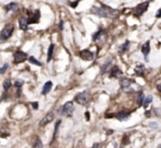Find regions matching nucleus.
Returning a JSON list of instances; mask_svg holds the SVG:
<instances>
[{
    "mask_svg": "<svg viewBox=\"0 0 161 148\" xmlns=\"http://www.w3.org/2000/svg\"><path fill=\"white\" fill-rule=\"evenodd\" d=\"M90 12L98 17H103V18H116L119 13V10L112 9L110 7L102 6V7H92L90 9Z\"/></svg>",
    "mask_w": 161,
    "mask_h": 148,
    "instance_id": "1",
    "label": "nucleus"
},
{
    "mask_svg": "<svg viewBox=\"0 0 161 148\" xmlns=\"http://www.w3.org/2000/svg\"><path fill=\"white\" fill-rule=\"evenodd\" d=\"M13 31H14V25L12 23H8V24L5 25V27L0 32V39H1V41H7L12 35Z\"/></svg>",
    "mask_w": 161,
    "mask_h": 148,
    "instance_id": "2",
    "label": "nucleus"
},
{
    "mask_svg": "<svg viewBox=\"0 0 161 148\" xmlns=\"http://www.w3.org/2000/svg\"><path fill=\"white\" fill-rule=\"evenodd\" d=\"M27 13V23L29 24H32V23H37V22L40 21V17H41V13H40V10H27L26 11Z\"/></svg>",
    "mask_w": 161,
    "mask_h": 148,
    "instance_id": "3",
    "label": "nucleus"
},
{
    "mask_svg": "<svg viewBox=\"0 0 161 148\" xmlns=\"http://www.w3.org/2000/svg\"><path fill=\"white\" fill-rule=\"evenodd\" d=\"M135 83L133 80L128 78H122L121 79V86H122V89L125 91V92H135L133 89H132V85Z\"/></svg>",
    "mask_w": 161,
    "mask_h": 148,
    "instance_id": "4",
    "label": "nucleus"
},
{
    "mask_svg": "<svg viewBox=\"0 0 161 148\" xmlns=\"http://www.w3.org/2000/svg\"><path fill=\"white\" fill-rule=\"evenodd\" d=\"M148 7H149V1L139 3V5L136 7V9H135V17L138 18V17H140V15H143L144 13L147 11Z\"/></svg>",
    "mask_w": 161,
    "mask_h": 148,
    "instance_id": "5",
    "label": "nucleus"
},
{
    "mask_svg": "<svg viewBox=\"0 0 161 148\" xmlns=\"http://www.w3.org/2000/svg\"><path fill=\"white\" fill-rule=\"evenodd\" d=\"M73 110H75L73 103L71 102V101H69V102H66V103H65L64 106L61 108V113H60V114L66 115V116H70V115L73 114Z\"/></svg>",
    "mask_w": 161,
    "mask_h": 148,
    "instance_id": "6",
    "label": "nucleus"
},
{
    "mask_svg": "<svg viewBox=\"0 0 161 148\" xmlns=\"http://www.w3.org/2000/svg\"><path fill=\"white\" fill-rule=\"evenodd\" d=\"M77 103H79V104H82V105H85V103L89 101V93L87 91H83V92H80L76 96L75 98Z\"/></svg>",
    "mask_w": 161,
    "mask_h": 148,
    "instance_id": "7",
    "label": "nucleus"
},
{
    "mask_svg": "<svg viewBox=\"0 0 161 148\" xmlns=\"http://www.w3.org/2000/svg\"><path fill=\"white\" fill-rule=\"evenodd\" d=\"M13 59H14V63L15 64H20V63H23L27 59V55L25 54L24 52L22 51H17L13 55Z\"/></svg>",
    "mask_w": 161,
    "mask_h": 148,
    "instance_id": "8",
    "label": "nucleus"
},
{
    "mask_svg": "<svg viewBox=\"0 0 161 148\" xmlns=\"http://www.w3.org/2000/svg\"><path fill=\"white\" fill-rule=\"evenodd\" d=\"M80 57L83 59V61H92L94 58V54L92 52H90L89 49H83V51L80 52Z\"/></svg>",
    "mask_w": 161,
    "mask_h": 148,
    "instance_id": "9",
    "label": "nucleus"
},
{
    "mask_svg": "<svg viewBox=\"0 0 161 148\" xmlns=\"http://www.w3.org/2000/svg\"><path fill=\"white\" fill-rule=\"evenodd\" d=\"M92 39H93V41H95V42H104L105 39H107V33H105L104 30H100L94 34L93 36H92Z\"/></svg>",
    "mask_w": 161,
    "mask_h": 148,
    "instance_id": "10",
    "label": "nucleus"
},
{
    "mask_svg": "<svg viewBox=\"0 0 161 148\" xmlns=\"http://www.w3.org/2000/svg\"><path fill=\"white\" fill-rule=\"evenodd\" d=\"M54 118H55V114L53 113V112H49L48 114H46L45 116L42 118L40 125L41 126H45V125H47V124H49L51 122L54 121Z\"/></svg>",
    "mask_w": 161,
    "mask_h": 148,
    "instance_id": "11",
    "label": "nucleus"
},
{
    "mask_svg": "<svg viewBox=\"0 0 161 148\" xmlns=\"http://www.w3.org/2000/svg\"><path fill=\"white\" fill-rule=\"evenodd\" d=\"M115 116L117 120H119V121H125V120H127V118L131 116V113H129V112H126V111H122V112H119Z\"/></svg>",
    "mask_w": 161,
    "mask_h": 148,
    "instance_id": "12",
    "label": "nucleus"
},
{
    "mask_svg": "<svg viewBox=\"0 0 161 148\" xmlns=\"http://www.w3.org/2000/svg\"><path fill=\"white\" fill-rule=\"evenodd\" d=\"M122 76V71L119 70V68L117 66H114L112 67V69H111V73H110V77L111 78H117Z\"/></svg>",
    "mask_w": 161,
    "mask_h": 148,
    "instance_id": "13",
    "label": "nucleus"
},
{
    "mask_svg": "<svg viewBox=\"0 0 161 148\" xmlns=\"http://www.w3.org/2000/svg\"><path fill=\"white\" fill-rule=\"evenodd\" d=\"M141 52H143L144 56H145V57H146V59H147L149 53H150V42H149V41H148V42H146L143 45V47H141Z\"/></svg>",
    "mask_w": 161,
    "mask_h": 148,
    "instance_id": "14",
    "label": "nucleus"
},
{
    "mask_svg": "<svg viewBox=\"0 0 161 148\" xmlns=\"http://www.w3.org/2000/svg\"><path fill=\"white\" fill-rule=\"evenodd\" d=\"M19 24H20L21 30H23V31L26 30L27 25H29V23H27V20H26V17H20V19H19Z\"/></svg>",
    "mask_w": 161,
    "mask_h": 148,
    "instance_id": "15",
    "label": "nucleus"
},
{
    "mask_svg": "<svg viewBox=\"0 0 161 148\" xmlns=\"http://www.w3.org/2000/svg\"><path fill=\"white\" fill-rule=\"evenodd\" d=\"M145 70H146L145 66H144V65H141V64H138V65L136 66L135 73L137 74V76H144V74H145Z\"/></svg>",
    "mask_w": 161,
    "mask_h": 148,
    "instance_id": "16",
    "label": "nucleus"
},
{
    "mask_svg": "<svg viewBox=\"0 0 161 148\" xmlns=\"http://www.w3.org/2000/svg\"><path fill=\"white\" fill-rule=\"evenodd\" d=\"M52 86H53V83H52V81H47L44 85V87H43V90H42V94H47L51 91V89H52Z\"/></svg>",
    "mask_w": 161,
    "mask_h": 148,
    "instance_id": "17",
    "label": "nucleus"
},
{
    "mask_svg": "<svg viewBox=\"0 0 161 148\" xmlns=\"http://www.w3.org/2000/svg\"><path fill=\"white\" fill-rule=\"evenodd\" d=\"M128 49H129V41H126L124 44H122V45L119 46V51L121 52V53H125V52H127Z\"/></svg>",
    "mask_w": 161,
    "mask_h": 148,
    "instance_id": "18",
    "label": "nucleus"
},
{
    "mask_svg": "<svg viewBox=\"0 0 161 148\" xmlns=\"http://www.w3.org/2000/svg\"><path fill=\"white\" fill-rule=\"evenodd\" d=\"M19 8V5L15 2H11L9 3V5H7L6 6V9L7 10H10V11H14V10H17Z\"/></svg>",
    "mask_w": 161,
    "mask_h": 148,
    "instance_id": "19",
    "label": "nucleus"
},
{
    "mask_svg": "<svg viewBox=\"0 0 161 148\" xmlns=\"http://www.w3.org/2000/svg\"><path fill=\"white\" fill-rule=\"evenodd\" d=\"M152 101V97L151 96H147V97L144 98V101H143V105L145 106V108H147V106L150 104V102Z\"/></svg>",
    "mask_w": 161,
    "mask_h": 148,
    "instance_id": "20",
    "label": "nucleus"
},
{
    "mask_svg": "<svg viewBox=\"0 0 161 148\" xmlns=\"http://www.w3.org/2000/svg\"><path fill=\"white\" fill-rule=\"evenodd\" d=\"M53 52H54V44H51V45H49V47H48V56H47V61H52Z\"/></svg>",
    "mask_w": 161,
    "mask_h": 148,
    "instance_id": "21",
    "label": "nucleus"
},
{
    "mask_svg": "<svg viewBox=\"0 0 161 148\" xmlns=\"http://www.w3.org/2000/svg\"><path fill=\"white\" fill-rule=\"evenodd\" d=\"M29 61L32 64H34V65H36V66H42V64H41V61H39L35 57H33V56H30L29 57Z\"/></svg>",
    "mask_w": 161,
    "mask_h": 148,
    "instance_id": "22",
    "label": "nucleus"
},
{
    "mask_svg": "<svg viewBox=\"0 0 161 148\" xmlns=\"http://www.w3.org/2000/svg\"><path fill=\"white\" fill-rule=\"evenodd\" d=\"M10 87H11V81H10L9 79L5 80V82H3V89H5V91H8V90H9Z\"/></svg>",
    "mask_w": 161,
    "mask_h": 148,
    "instance_id": "23",
    "label": "nucleus"
},
{
    "mask_svg": "<svg viewBox=\"0 0 161 148\" xmlns=\"http://www.w3.org/2000/svg\"><path fill=\"white\" fill-rule=\"evenodd\" d=\"M144 98H145V96H144L143 93H140L139 96H138V98H137V104H138V105H143Z\"/></svg>",
    "mask_w": 161,
    "mask_h": 148,
    "instance_id": "24",
    "label": "nucleus"
},
{
    "mask_svg": "<svg viewBox=\"0 0 161 148\" xmlns=\"http://www.w3.org/2000/svg\"><path fill=\"white\" fill-rule=\"evenodd\" d=\"M34 147L35 148H42V143H41V140H40L39 137H36L35 140H34Z\"/></svg>",
    "mask_w": 161,
    "mask_h": 148,
    "instance_id": "25",
    "label": "nucleus"
},
{
    "mask_svg": "<svg viewBox=\"0 0 161 148\" xmlns=\"http://www.w3.org/2000/svg\"><path fill=\"white\" fill-rule=\"evenodd\" d=\"M59 124H60V121H57V123H56V127H55V133H54V136H53V139H55V137H56V135H57L58 126H59Z\"/></svg>",
    "mask_w": 161,
    "mask_h": 148,
    "instance_id": "26",
    "label": "nucleus"
},
{
    "mask_svg": "<svg viewBox=\"0 0 161 148\" xmlns=\"http://www.w3.org/2000/svg\"><path fill=\"white\" fill-rule=\"evenodd\" d=\"M7 68H8V64H5V65H3V66L0 68V74H5V73H6Z\"/></svg>",
    "mask_w": 161,
    "mask_h": 148,
    "instance_id": "27",
    "label": "nucleus"
},
{
    "mask_svg": "<svg viewBox=\"0 0 161 148\" xmlns=\"http://www.w3.org/2000/svg\"><path fill=\"white\" fill-rule=\"evenodd\" d=\"M156 87H157V90L161 92V79H159L158 81H157V83H156Z\"/></svg>",
    "mask_w": 161,
    "mask_h": 148,
    "instance_id": "28",
    "label": "nucleus"
},
{
    "mask_svg": "<svg viewBox=\"0 0 161 148\" xmlns=\"http://www.w3.org/2000/svg\"><path fill=\"white\" fill-rule=\"evenodd\" d=\"M22 85H23V81H22V80H20V81H15V83H14V86L17 88H21Z\"/></svg>",
    "mask_w": 161,
    "mask_h": 148,
    "instance_id": "29",
    "label": "nucleus"
},
{
    "mask_svg": "<svg viewBox=\"0 0 161 148\" xmlns=\"http://www.w3.org/2000/svg\"><path fill=\"white\" fill-rule=\"evenodd\" d=\"M156 17H157V18H161V8L158 10V12L156 13Z\"/></svg>",
    "mask_w": 161,
    "mask_h": 148,
    "instance_id": "30",
    "label": "nucleus"
},
{
    "mask_svg": "<svg viewBox=\"0 0 161 148\" xmlns=\"http://www.w3.org/2000/svg\"><path fill=\"white\" fill-rule=\"evenodd\" d=\"M32 106H33L34 109H37V108H39V103H37V102H33V103H32Z\"/></svg>",
    "mask_w": 161,
    "mask_h": 148,
    "instance_id": "31",
    "label": "nucleus"
},
{
    "mask_svg": "<svg viewBox=\"0 0 161 148\" xmlns=\"http://www.w3.org/2000/svg\"><path fill=\"white\" fill-rule=\"evenodd\" d=\"M59 27H60V30H63L64 29V22L60 21V23H59Z\"/></svg>",
    "mask_w": 161,
    "mask_h": 148,
    "instance_id": "32",
    "label": "nucleus"
},
{
    "mask_svg": "<svg viewBox=\"0 0 161 148\" xmlns=\"http://www.w3.org/2000/svg\"><path fill=\"white\" fill-rule=\"evenodd\" d=\"M92 148H101V145H100V144H94Z\"/></svg>",
    "mask_w": 161,
    "mask_h": 148,
    "instance_id": "33",
    "label": "nucleus"
},
{
    "mask_svg": "<svg viewBox=\"0 0 161 148\" xmlns=\"http://www.w3.org/2000/svg\"><path fill=\"white\" fill-rule=\"evenodd\" d=\"M70 5H71V7H73V8H75V7L78 5V2H73V3H70Z\"/></svg>",
    "mask_w": 161,
    "mask_h": 148,
    "instance_id": "34",
    "label": "nucleus"
},
{
    "mask_svg": "<svg viewBox=\"0 0 161 148\" xmlns=\"http://www.w3.org/2000/svg\"><path fill=\"white\" fill-rule=\"evenodd\" d=\"M85 115H87V120H89V118H90V116H89V112H87V114Z\"/></svg>",
    "mask_w": 161,
    "mask_h": 148,
    "instance_id": "35",
    "label": "nucleus"
}]
</instances>
